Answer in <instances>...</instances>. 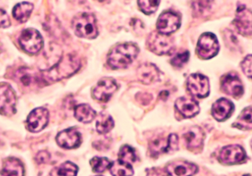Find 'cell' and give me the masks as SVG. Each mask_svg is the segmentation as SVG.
Wrapping results in <instances>:
<instances>
[{
  "label": "cell",
  "mask_w": 252,
  "mask_h": 176,
  "mask_svg": "<svg viewBox=\"0 0 252 176\" xmlns=\"http://www.w3.org/2000/svg\"><path fill=\"white\" fill-rule=\"evenodd\" d=\"M115 123L113 117L105 112L100 113L96 120L97 132L100 134H106L114 127Z\"/></svg>",
  "instance_id": "cell-25"
},
{
  "label": "cell",
  "mask_w": 252,
  "mask_h": 176,
  "mask_svg": "<svg viewBox=\"0 0 252 176\" xmlns=\"http://www.w3.org/2000/svg\"><path fill=\"white\" fill-rule=\"evenodd\" d=\"M119 160L129 164L135 162L136 160V154L134 148L127 145L122 146L119 151Z\"/></svg>",
  "instance_id": "cell-30"
},
{
  "label": "cell",
  "mask_w": 252,
  "mask_h": 176,
  "mask_svg": "<svg viewBox=\"0 0 252 176\" xmlns=\"http://www.w3.org/2000/svg\"><path fill=\"white\" fill-rule=\"evenodd\" d=\"M175 107L177 111L185 118L195 117L200 112V106L197 101L192 98L182 97L175 101Z\"/></svg>",
  "instance_id": "cell-19"
},
{
  "label": "cell",
  "mask_w": 252,
  "mask_h": 176,
  "mask_svg": "<svg viewBox=\"0 0 252 176\" xmlns=\"http://www.w3.org/2000/svg\"><path fill=\"white\" fill-rule=\"evenodd\" d=\"M112 161L104 157H94L90 161L93 171L95 173H103L109 169Z\"/></svg>",
  "instance_id": "cell-28"
},
{
  "label": "cell",
  "mask_w": 252,
  "mask_h": 176,
  "mask_svg": "<svg viewBox=\"0 0 252 176\" xmlns=\"http://www.w3.org/2000/svg\"><path fill=\"white\" fill-rule=\"evenodd\" d=\"M17 97L8 83H0V114L11 116L16 113Z\"/></svg>",
  "instance_id": "cell-7"
},
{
  "label": "cell",
  "mask_w": 252,
  "mask_h": 176,
  "mask_svg": "<svg viewBox=\"0 0 252 176\" xmlns=\"http://www.w3.org/2000/svg\"><path fill=\"white\" fill-rule=\"evenodd\" d=\"M11 25L9 17L3 10L0 9V28H7Z\"/></svg>",
  "instance_id": "cell-36"
},
{
  "label": "cell",
  "mask_w": 252,
  "mask_h": 176,
  "mask_svg": "<svg viewBox=\"0 0 252 176\" xmlns=\"http://www.w3.org/2000/svg\"><path fill=\"white\" fill-rule=\"evenodd\" d=\"M212 8L211 0H194L192 9L194 14L198 16H205L209 14Z\"/></svg>",
  "instance_id": "cell-29"
},
{
  "label": "cell",
  "mask_w": 252,
  "mask_h": 176,
  "mask_svg": "<svg viewBox=\"0 0 252 176\" xmlns=\"http://www.w3.org/2000/svg\"><path fill=\"white\" fill-rule=\"evenodd\" d=\"M33 9V5L29 2L17 4L13 9V17L20 23H26L31 17Z\"/></svg>",
  "instance_id": "cell-24"
},
{
  "label": "cell",
  "mask_w": 252,
  "mask_h": 176,
  "mask_svg": "<svg viewBox=\"0 0 252 176\" xmlns=\"http://www.w3.org/2000/svg\"><path fill=\"white\" fill-rule=\"evenodd\" d=\"M181 26V18L172 11H166L160 14L157 22L158 32L164 35L175 33Z\"/></svg>",
  "instance_id": "cell-13"
},
{
  "label": "cell",
  "mask_w": 252,
  "mask_h": 176,
  "mask_svg": "<svg viewBox=\"0 0 252 176\" xmlns=\"http://www.w3.org/2000/svg\"><path fill=\"white\" fill-rule=\"evenodd\" d=\"M159 2V0H138L140 10L147 15H150L157 11Z\"/></svg>",
  "instance_id": "cell-31"
},
{
  "label": "cell",
  "mask_w": 252,
  "mask_h": 176,
  "mask_svg": "<svg viewBox=\"0 0 252 176\" xmlns=\"http://www.w3.org/2000/svg\"><path fill=\"white\" fill-rule=\"evenodd\" d=\"M72 27L79 37L93 39L98 35L96 20L94 15L90 13H81L76 15L72 23Z\"/></svg>",
  "instance_id": "cell-3"
},
{
  "label": "cell",
  "mask_w": 252,
  "mask_h": 176,
  "mask_svg": "<svg viewBox=\"0 0 252 176\" xmlns=\"http://www.w3.org/2000/svg\"><path fill=\"white\" fill-rule=\"evenodd\" d=\"M75 117L81 123H90L95 119L96 112L88 104H81L75 108Z\"/></svg>",
  "instance_id": "cell-22"
},
{
  "label": "cell",
  "mask_w": 252,
  "mask_h": 176,
  "mask_svg": "<svg viewBox=\"0 0 252 176\" xmlns=\"http://www.w3.org/2000/svg\"><path fill=\"white\" fill-rule=\"evenodd\" d=\"M50 158H51V155H50L49 152L47 151H40L36 155V161L39 164H44V163L48 162Z\"/></svg>",
  "instance_id": "cell-37"
},
{
  "label": "cell",
  "mask_w": 252,
  "mask_h": 176,
  "mask_svg": "<svg viewBox=\"0 0 252 176\" xmlns=\"http://www.w3.org/2000/svg\"><path fill=\"white\" fill-rule=\"evenodd\" d=\"M98 1H99V2H103L104 0H98Z\"/></svg>",
  "instance_id": "cell-39"
},
{
  "label": "cell",
  "mask_w": 252,
  "mask_h": 176,
  "mask_svg": "<svg viewBox=\"0 0 252 176\" xmlns=\"http://www.w3.org/2000/svg\"><path fill=\"white\" fill-rule=\"evenodd\" d=\"M79 168L76 164L67 161V162L63 163L60 166L57 170V173L55 175L57 176H75L77 175Z\"/></svg>",
  "instance_id": "cell-32"
},
{
  "label": "cell",
  "mask_w": 252,
  "mask_h": 176,
  "mask_svg": "<svg viewBox=\"0 0 252 176\" xmlns=\"http://www.w3.org/2000/svg\"><path fill=\"white\" fill-rule=\"evenodd\" d=\"M117 89L116 80L110 77H104L100 80L93 89V97L99 102H107Z\"/></svg>",
  "instance_id": "cell-11"
},
{
  "label": "cell",
  "mask_w": 252,
  "mask_h": 176,
  "mask_svg": "<svg viewBox=\"0 0 252 176\" xmlns=\"http://www.w3.org/2000/svg\"><path fill=\"white\" fill-rule=\"evenodd\" d=\"M25 169L20 160L15 158L5 159L0 174L2 176H24Z\"/></svg>",
  "instance_id": "cell-21"
},
{
  "label": "cell",
  "mask_w": 252,
  "mask_h": 176,
  "mask_svg": "<svg viewBox=\"0 0 252 176\" xmlns=\"http://www.w3.org/2000/svg\"><path fill=\"white\" fill-rule=\"evenodd\" d=\"M160 70L153 64H141L137 70V77L143 84L150 85L160 81Z\"/></svg>",
  "instance_id": "cell-18"
},
{
  "label": "cell",
  "mask_w": 252,
  "mask_h": 176,
  "mask_svg": "<svg viewBox=\"0 0 252 176\" xmlns=\"http://www.w3.org/2000/svg\"><path fill=\"white\" fill-rule=\"evenodd\" d=\"M150 154L152 156H158L161 154L169 152V142L168 139L158 137L152 140L149 145Z\"/></svg>",
  "instance_id": "cell-26"
},
{
  "label": "cell",
  "mask_w": 252,
  "mask_h": 176,
  "mask_svg": "<svg viewBox=\"0 0 252 176\" xmlns=\"http://www.w3.org/2000/svg\"><path fill=\"white\" fill-rule=\"evenodd\" d=\"M147 46L153 53L163 55L172 53L175 48V44L173 39L169 35L154 31L149 35Z\"/></svg>",
  "instance_id": "cell-4"
},
{
  "label": "cell",
  "mask_w": 252,
  "mask_h": 176,
  "mask_svg": "<svg viewBox=\"0 0 252 176\" xmlns=\"http://www.w3.org/2000/svg\"><path fill=\"white\" fill-rule=\"evenodd\" d=\"M246 159V151L238 145H231L224 147L219 154V161L225 165L240 164Z\"/></svg>",
  "instance_id": "cell-10"
},
{
  "label": "cell",
  "mask_w": 252,
  "mask_h": 176,
  "mask_svg": "<svg viewBox=\"0 0 252 176\" xmlns=\"http://www.w3.org/2000/svg\"><path fill=\"white\" fill-rule=\"evenodd\" d=\"M234 109L233 102L226 98H220L214 102L212 114L217 121L222 122L230 117Z\"/></svg>",
  "instance_id": "cell-20"
},
{
  "label": "cell",
  "mask_w": 252,
  "mask_h": 176,
  "mask_svg": "<svg viewBox=\"0 0 252 176\" xmlns=\"http://www.w3.org/2000/svg\"><path fill=\"white\" fill-rule=\"evenodd\" d=\"M183 139L185 142L186 146L189 151H199L202 148L203 141L205 139V133L203 130L197 126L189 127L183 134Z\"/></svg>",
  "instance_id": "cell-17"
},
{
  "label": "cell",
  "mask_w": 252,
  "mask_h": 176,
  "mask_svg": "<svg viewBox=\"0 0 252 176\" xmlns=\"http://www.w3.org/2000/svg\"><path fill=\"white\" fill-rule=\"evenodd\" d=\"M233 23L237 31L242 36H252V11L248 9L246 6L241 5L238 7L236 17Z\"/></svg>",
  "instance_id": "cell-12"
},
{
  "label": "cell",
  "mask_w": 252,
  "mask_h": 176,
  "mask_svg": "<svg viewBox=\"0 0 252 176\" xmlns=\"http://www.w3.org/2000/svg\"><path fill=\"white\" fill-rule=\"evenodd\" d=\"M220 87L223 93L236 99L241 98L244 92L241 80L234 73H227L221 77Z\"/></svg>",
  "instance_id": "cell-9"
},
{
  "label": "cell",
  "mask_w": 252,
  "mask_h": 176,
  "mask_svg": "<svg viewBox=\"0 0 252 176\" xmlns=\"http://www.w3.org/2000/svg\"><path fill=\"white\" fill-rule=\"evenodd\" d=\"M59 146L64 149H74L80 146L82 137L80 133L75 128H68L60 132L57 136Z\"/></svg>",
  "instance_id": "cell-16"
},
{
  "label": "cell",
  "mask_w": 252,
  "mask_h": 176,
  "mask_svg": "<svg viewBox=\"0 0 252 176\" xmlns=\"http://www.w3.org/2000/svg\"><path fill=\"white\" fill-rule=\"evenodd\" d=\"M252 55H248L241 63V68L243 70L244 74L249 77L252 78Z\"/></svg>",
  "instance_id": "cell-34"
},
{
  "label": "cell",
  "mask_w": 252,
  "mask_h": 176,
  "mask_svg": "<svg viewBox=\"0 0 252 176\" xmlns=\"http://www.w3.org/2000/svg\"><path fill=\"white\" fill-rule=\"evenodd\" d=\"M109 170L111 175L115 176H130L134 175V170L131 164L119 159L111 162Z\"/></svg>",
  "instance_id": "cell-23"
},
{
  "label": "cell",
  "mask_w": 252,
  "mask_h": 176,
  "mask_svg": "<svg viewBox=\"0 0 252 176\" xmlns=\"http://www.w3.org/2000/svg\"><path fill=\"white\" fill-rule=\"evenodd\" d=\"M80 66V61L77 57L69 54L49 70L42 71L38 79L45 83L59 81L73 75L79 70Z\"/></svg>",
  "instance_id": "cell-1"
},
{
  "label": "cell",
  "mask_w": 252,
  "mask_h": 176,
  "mask_svg": "<svg viewBox=\"0 0 252 176\" xmlns=\"http://www.w3.org/2000/svg\"><path fill=\"white\" fill-rule=\"evenodd\" d=\"M49 122V111L45 108L33 110L27 119V126L30 131L37 133L43 130Z\"/></svg>",
  "instance_id": "cell-14"
},
{
  "label": "cell",
  "mask_w": 252,
  "mask_h": 176,
  "mask_svg": "<svg viewBox=\"0 0 252 176\" xmlns=\"http://www.w3.org/2000/svg\"><path fill=\"white\" fill-rule=\"evenodd\" d=\"M151 100H153V96H151V95H148V94H143V95H140V102H144V105H147V101L149 102L151 101Z\"/></svg>",
  "instance_id": "cell-38"
},
{
  "label": "cell",
  "mask_w": 252,
  "mask_h": 176,
  "mask_svg": "<svg viewBox=\"0 0 252 176\" xmlns=\"http://www.w3.org/2000/svg\"><path fill=\"white\" fill-rule=\"evenodd\" d=\"M19 43L27 53H38L43 47V39L38 30L33 28L23 30L19 39Z\"/></svg>",
  "instance_id": "cell-5"
},
{
  "label": "cell",
  "mask_w": 252,
  "mask_h": 176,
  "mask_svg": "<svg viewBox=\"0 0 252 176\" xmlns=\"http://www.w3.org/2000/svg\"><path fill=\"white\" fill-rule=\"evenodd\" d=\"M189 58V52L186 50L175 54L171 59L170 63L173 67L181 68L188 62Z\"/></svg>",
  "instance_id": "cell-33"
},
{
  "label": "cell",
  "mask_w": 252,
  "mask_h": 176,
  "mask_svg": "<svg viewBox=\"0 0 252 176\" xmlns=\"http://www.w3.org/2000/svg\"><path fill=\"white\" fill-rule=\"evenodd\" d=\"M167 139L169 142V152L177 151L178 149V144H179L178 135L172 133L168 136Z\"/></svg>",
  "instance_id": "cell-35"
},
{
  "label": "cell",
  "mask_w": 252,
  "mask_h": 176,
  "mask_svg": "<svg viewBox=\"0 0 252 176\" xmlns=\"http://www.w3.org/2000/svg\"><path fill=\"white\" fill-rule=\"evenodd\" d=\"M232 126L240 130H252V107L249 106L243 109L241 114L237 117V120L233 123Z\"/></svg>",
  "instance_id": "cell-27"
},
{
  "label": "cell",
  "mask_w": 252,
  "mask_h": 176,
  "mask_svg": "<svg viewBox=\"0 0 252 176\" xmlns=\"http://www.w3.org/2000/svg\"><path fill=\"white\" fill-rule=\"evenodd\" d=\"M139 50L132 43L121 44L115 47L107 56V64L113 70L126 68L138 56Z\"/></svg>",
  "instance_id": "cell-2"
},
{
  "label": "cell",
  "mask_w": 252,
  "mask_h": 176,
  "mask_svg": "<svg viewBox=\"0 0 252 176\" xmlns=\"http://www.w3.org/2000/svg\"><path fill=\"white\" fill-rule=\"evenodd\" d=\"M198 167L193 163L178 160L169 163L165 167V172L168 176H187L195 175Z\"/></svg>",
  "instance_id": "cell-15"
},
{
  "label": "cell",
  "mask_w": 252,
  "mask_h": 176,
  "mask_svg": "<svg viewBox=\"0 0 252 176\" xmlns=\"http://www.w3.org/2000/svg\"><path fill=\"white\" fill-rule=\"evenodd\" d=\"M187 86L189 93L196 98H206L210 92L209 79L201 74L190 75L187 78Z\"/></svg>",
  "instance_id": "cell-8"
},
{
  "label": "cell",
  "mask_w": 252,
  "mask_h": 176,
  "mask_svg": "<svg viewBox=\"0 0 252 176\" xmlns=\"http://www.w3.org/2000/svg\"><path fill=\"white\" fill-rule=\"evenodd\" d=\"M219 52V44L216 36L211 33H203L197 45V55L202 59L208 60L214 58Z\"/></svg>",
  "instance_id": "cell-6"
}]
</instances>
